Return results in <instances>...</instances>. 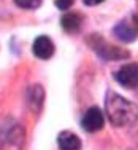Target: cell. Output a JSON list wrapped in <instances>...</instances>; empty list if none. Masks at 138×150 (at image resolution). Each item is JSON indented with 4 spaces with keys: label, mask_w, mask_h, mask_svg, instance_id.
I'll return each mask as SVG.
<instances>
[{
    "label": "cell",
    "mask_w": 138,
    "mask_h": 150,
    "mask_svg": "<svg viewBox=\"0 0 138 150\" xmlns=\"http://www.w3.org/2000/svg\"><path fill=\"white\" fill-rule=\"evenodd\" d=\"M105 112L114 126H132L138 121V105L113 91L107 94Z\"/></svg>",
    "instance_id": "1"
},
{
    "label": "cell",
    "mask_w": 138,
    "mask_h": 150,
    "mask_svg": "<svg viewBox=\"0 0 138 150\" xmlns=\"http://www.w3.org/2000/svg\"><path fill=\"white\" fill-rule=\"evenodd\" d=\"M89 43H91L92 48L95 50V53L105 61H119V59H127L129 58V53L127 51L118 48V46L109 45L108 42H105L103 38H102V35H92Z\"/></svg>",
    "instance_id": "2"
},
{
    "label": "cell",
    "mask_w": 138,
    "mask_h": 150,
    "mask_svg": "<svg viewBox=\"0 0 138 150\" xmlns=\"http://www.w3.org/2000/svg\"><path fill=\"white\" fill-rule=\"evenodd\" d=\"M114 78L121 86L133 90L138 86V64H124L114 74Z\"/></svg>",
    "instance_id": "3"
},
{
    "label": "cell",
    "mask_w": 138,
    "mask_h": 150,
    "mask_svg": "<svg viewBox=\"0 0 138 150\" xmlns=\"http://www.w3.org/2000/svg\"><path fill=\"white\" fill-rule=\"evenodd\" d=\"M103 112L98 107H91L87 109V112L84 113V117L81 118V126L87 133H97L103 128Z\"/></svg>",
    "instance_id": "4"
},
{
    "label": "cell",
    "mask_w": 138,
    "mask_h": 150,
    "mask_svg": "<svg viewBox=\"0 0 138 150\" xmlns=\"http://www.w3.org/2000/svg\"><path fill=\"white\" fill-rule=\"evenodd\" d=\"M32 50H33V54L37 56V58L49 59L52 54H54V50L56 48H54V43H52V40L49 37H46V35H40V37L35 38Z\"/></svg>",
    "instance_id": "5"
},
{
    "label": "cell",
    "mask_w": 138,
    "mask_h": 150,
    "mask_svg": "<svg viewBox=\"0 0 138 150\" xmlns=\"http://www.w3.org/2000/svg\"><path fill=\"white\" fill-rule=\"evenodd\" d=\"M59 150H81V139L72 131H62L57 136Z\"/></svg>",
    "instance_id": "6"
},
{
    "label": "cell",
    "mask_w": 138,
    "mask_h": 150,
    "mask_svg": "<svg viewBox=\"0 0 138 150\" xmlns=\"http://www.w3.org/2000/svg\"><path fill=\"white\" fill-rule=\"evenodd\" d=\"M61 26H62V29L65 32H68V34H75V32H78L81 29V26H83V16H81L79 13L68 11V13H65V15L62 16Z\"/></svg>",
    "instance_id": "7"
},
{
    "label": "cell",
    "mask_w": 138,
    "mask_h": 150,
    "mask_svg": "<svg viewBox=\"0 0 138 150\" xmlns=\"http://www.w3.org/2000/svg\"><path fill=\"white\" fill-rule=\"evenodd\" d=\"M114 35L121 42L130 43V42H133L137 38V27L132 26V24H129L127 21H121V23L114 27Z\"/></svg>",
    "instance_id": "8"
},
{
    "label": "cell",
    "mask_w": 138,
    "mask_h": 150,
    "mask_svg": "<svg viewBox=\"0 0 138 150\" xmlns=\"http://www.w3.org/2000/svg\"><path fill=\"white\" fill-rule=\"evenodd\" d=\"M43 98H45V93L41 90V86H32L29 90V93H27V99H29L30 109L37 112L41 107V104H43Z\"/></svg>",
    "instance_id": "9"
},
{
    "label": "cell",
    "mask_w": 138,
    "mask_h": 150,
    "mask_svg": "<svg viewBox=\"0 0 138 150\" xmlns=\"http://www.w3.org/2000/svg\"><path fill=\"white\" fill-rule=\"evenodd\" d=\"M15 3L19 8L24 10H35L41 5V0H15Z\"/></svg>",
    "instance_id": "10"
},
{
    "label": "cell",
    "mask_w": 138,
    "mask_h": 150,
    "mask_svg": "<svg viewBox=\"0 0 138 150\" xmlns=\"http://www.w3.org/2000/svg\"><path fill=\"white\" fill-rule=\"evenodd\" d=\"M73 3H75V0H56V6H57L59 10H62V11L68 10Z\"/></svg>",
    "instance_id": "11"
},
{
    "label": "cell",
    "mask_w": 138,
    "mask_h": 150,
    "mask_svg": "<svg viewBox=\"0 0 138 150\" xmlns=\"http://www.w3.org/2000/svg\"><path fill=\"white\" fill-rule=\"evenodd\" d=\"M84 2V5H87V6H95V5H98V3H102L103 0H83Z\"/></svg>",
    "instance_id": "12"
},
{
    "label": "cell",
    "mask_w": 138,
    "mask_h": 150,
    "mask_svg": "<svg viewBox=\"0 0 138 150\" xmlns=\"http://www.w3.org/2000/svg\"><path fill=\"white\" fill-rule=\"evenodd\" d=\"M132 19H133V26H135L137 30H138V13H135V15H133Z\"/></svg>",
    "instance_id": "13"
}]
</instances>
